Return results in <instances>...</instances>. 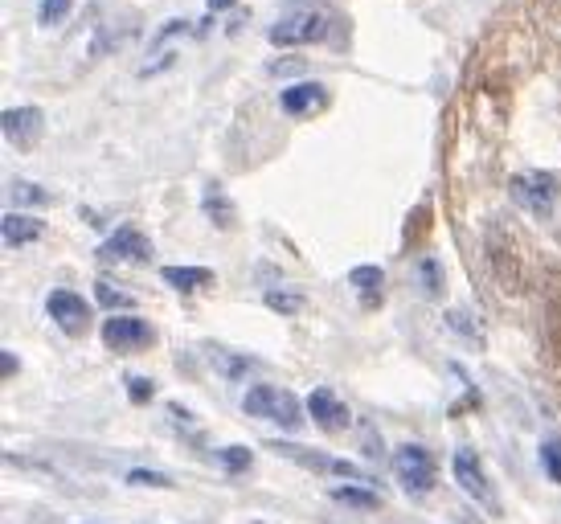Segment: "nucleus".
Here are the masks:
<instances>
[{
    "instance_id": "obj_1",
    "label": "nucleus",
    "mask_w": 561,
    "mask_h": 524,
    "mask_svg": "<svg viewBox=\"0 0 561 524\" xmlns=\"http://www.w3.org/2000/svg\"><path fill=\"white\" fill-rule=\"evenodd\" d=\"M242 410L250 418H271L283 430H299V422H304V406H299V398L287 393V389H275V385H254L242 398Z\"/></svg>"
},
{
    "instance_id": "obj_2",
    "label": "nucleus",
    "mask_w": 561,
    "mask_h": 524,
    "mask_svg": "<svg viewBox=\"0 0 561 524\" xmlns=\"http://www.w3.org/2000/svg\"><path fill=\"white\" fill-rule=\"evenodd\" d=\"M394 475H398V484L410 496H426V492H435V484H439L435 459H430V451L418 447V443H402L394 451Z\"/></svg>"
},
{
    "instance_id": "obj_3",
    "label": "nucleus",
    "mask_w": 561,
    "mask_h": 524,
    "mask_svg": "<svg viewBox=\"0 0 561 524\" xmlns=\"http://www.w3.org/2000/svg\"><path fill=\"white\" fill-rule=\"evenodd\" d=\"M324 33H328V9H320V5L291 9L283 21L271 25L275 46H308V41H320Z\"/></svg>"
},
{
    "instance_id": "obj_4",
    "label": "nucleus",
    "mask_w": 561,
    "mask_h": 524,
    "mask_svg": "<svg viewBox=\"0 0 561 524\" xmlns=\"http://www.w3.org/2000/svg\"><path fill=\"white\" fill-rule=\"evenodd\" d=\"M455 479H459V488L476 500V504H484L488 512H500V500H496V484L488 479V471H484V463H480V455L471 451V447H459L455 451Z\"/></svg>"
},
{
    "instance_id": "obj_5",
    "label": "nucleus",
    "mask_w": 561,
    "mask_h": 524,
    "mask_svg": "<svg viewBox=\"0 0 561 524\" xmlns=\"http://www.w3.org/2000/svg\"><path fill=\"white\" fill-rule=\"evenodd\" d=\"M152 340H156V332L140 316H111L103 324V344L111 348V353H123V357L144 353V348H152Z\"/></svg>"
},
{
    "instance_id": "obj_6",
    "label": "nucleus",
    "mask_w": 561,
    "mask_h": 524,
    "mask_svg": "<svg viewBox=\"0 0 561 524\" xmlns=\"http://www.w3.org/2000/svg\"><path fill=\"white\" fill-rule=\"evenodd\" d=\"M46 312H50V320H54L66 336H82L86 328H91V303H86L78 291L54 287V291L46 295Z\"/></svg>"
},
{
    "instance_id": "obj_7",
    "label": "nucleus",
    "mask_w": 561,
    "mask_h": 524,
    "mask_svg": "<svg viewBox=\"0 0 561 524\" xmlns=\"http://www.w3.org/2000/svg\"><path fill=\"white\" fill-rule=\"evenodd\" d=\"M512 197L521 209L545 217L553 209V197H557V181L549 172H521V177H512Z\"/></svg>"
},
{
    "instance_id": "obj_8",
    "label": "nucleus",
    "mask_w": 561,
    "mask_h": 524,
    "mask_svg": "<svg viewBox=\"0 0 561 524\" xmlns=\"http://www.w3.org/2000/svg\"><path fill=\"white\" fill-rule=\"evenodd\" d=\"M0 127H5L13 148H33L41 136H46V115H41V107H33V103L9 107L5 115H0Z\"/></svg>"
},
{
    "instance_id": "obj_9",
    "label": "nucleus",
    "mask_w": 561,
    "mask_h": 524,
    "mask_svg": "<svg viewBox=\"0 0 561 524\" xmlns=\"http://www.w3.org/2000/svg\"><path fill=\"white\" fill-rule=\"evenodd\" d=\"M308 418L320 430H328V434H344V430H349V422H353L349 406H344L332 389H312L308 393Z\"/></svg>"
},
{
    "instance_id": "obj_10",
    "label": "nucleus",
    "mask_w": 561,
    "mask_h": 524,
    "mask_svg": "<svg viewBox=\"0 0 561 524\" xmlns=\"http://www.w3.org/2000/svg\"><path fill=\"white\" fill-rule=\"evenodd\" d=\"M99 258L103 262H148L152 258V246L140 230H115L103 246H99Z\"/></svg>"
},
{
    "instance_id": "obj_11",
    "label": "nucleus",
    "mask_w": 561,
    "mask_h": 524,
    "mask_svg": "<svg viewBox=\"0 0 561 524\" xmlns=\"http://www.w3.org/2000/svg\"><path fill=\"white\" fill-rule=\"evenodd\" d=\"M271 451L275 455H287V459H299V463H304L308 471H328V475H361L353 463H344V459H332V455H320V451H308V447H295V443H271Z\"/></svg>"
},
{
    "instance_id": "obj_12",
    "label": "nucleus",
    "mask_w": 561,
    "mask_h": 524,
    "mask_svg": "<svg viewBox=\"0 0 561 524\" xmlns=\"http://www.w3.org/2000/svg\"><path fill=\"white\" fill-rule=\"evenodd\" d=\"M324 99H328V91H324L320 82H299V86H287L279 103H283L287 115H308V111L320 107Z\"/></svg>"
},
{
    "instance_id": "obj_13",
    "label": "nucleus",
    "mask_w": 561,
    "mask_h": 524,
    "mask_svg": "<svg viewBox=\"0 0 561 524\" xmlns=\"http://www.w3.org/2000/svg\"><path fill=\"white\" fill-rule=\"evenodd\" d=\"M0 230H5V246H29L46 234V222L41 217H25V213H9Z\"/></svg>"
},
{
    "instance_id": "obj_14",
    "label": "nucleus",
    "mask_w": 561,
    "mask_h": 524,
    "mask_svg": "<svg viewBox=\"0 0 561 524\" xmlns=\"http://www.w3.org/2000/svg\"><path fill=\"white\" fill-rule=\"evenodd\" d=\"M164 283L185 291V295H193V291H201V287L213 283V271H205V267H189V271L185 267H164Z\"/></svg>"
},
{
    "instance_id": "obj_15",
    "label": "nucleus",
    "mask_w": 561,
    "mask_h": 524,
    "mask_svg": "<svg viewBox=\"0 0 561 524\" xmlns=\"http://www.w3.org/2000/svg\"><path fill=\"white\" fill-rule=\"evenodd\" d=\"M381 279H385V271L373 267V262H365V267H353V275H349V283L365 291V303H377V287H381Z\"/></svg>"
},
{
    "instance_id": "obj_16",
    "label": "nucleus",
    "mask_w": 561,
    "mask_h": 524,
    "mask_svg": "<svg viewBox=\"0 0 561 524\" xmlns=\"http://www.w3.org/2000/svg\"><path fill=\"white\" fill-rule=\"evenodd\" d=\"M205 213H209L213 226H234V205H230V197L218 193V189L205 193Z\"/></svg>"
},
{
    "instance_id": "obj_17",
    "label": "nucleus",
    "mask_w": 561,
    "mask_h": 524,
    "mask_svg": "<svg viewBox=\"0 0 561 524\" xmlns=\"http://www.w3.org/2000/svg\"><path fill=\"white\" fill-rule=\"evenodd\" d=\"M74 9V0H41V9H37V25L41 29H58Z\"/></svg>"
},
{
    "instance_id": "obj_18",
    "label": "nucleus",
    "mask_w": 561,
    "mask_h": 524,
    "mask_svg": "<svg viewBox=\"0 0 561 524\" xmlns=\"http://www.w3.org/2000/svg\"><path fill=\"white\" fill-rule=\"evenodd\" d=\"M332 500H336V504H349V508H369V512L381 508V496L369 492V488H336Z\"/></svg>"
},
{
    "instance_id": "obj_19",
    "label": "nucleus",
    "mask_w": 561,
    "mask_h": 524,
    "mask_svg": "<svg viewBox=\"0 0 561 524\" xmlns=\"http://www.w3.org/2000/svg\"><path fill=\"white\" fill-rule=\"evenodd\" d=\"M218 463H222L230 475H242V471H250L254 455H250L246 447H222V451H218Z\"/></svg>"
},
{
    "instance_id": "obj_20",
    "label": "nucleus",
    "mask_w": 561,
    "mask_h": 524,
    "mask_svg": "<svg viewBox=\"0 0 561 524\" xmlns=\"http://www.w3.org/2000/svg\"><path fill=\"white\" fill-rule=\"evenodd\" d=\"M541 467L553 484H561V439H545L541 443Z\"/></svg>"
},
{
    "instance_id": "obj_21",
    "label": "nucleus",
    "mask_w": 561,
    "mask_h": 524,
    "mask_svg": "<svg viewBox=\"0 0 561 524\" xmlns=\"http://www.w3.org/2000/svg\"><path fill=\"white\" fill-rule=\"evenodd\" d=\"M9 201H21V205H46L50 193H46V189H37V185H29V181H13V185H9Z\"/></svg>"
},
{
    "instance_id": "obj_22",
    "label": "nucleus",
    "mask_w": 561,
    "mask_h": 524,
    "mask_svg": "<svg viewBox=\"0 0 561 524\" xmlns=\"http://www.w3.org/2000/svg\"><path fill=\"white\" fill-rule=\"evenodd\" d=\"M418 275H422V291H426V295H439V291H443V271H439L435 258H422V262H418Z\"/></svg>"
},
{
    "instance_id": "obj_23",
    "label": "nucleus",
    "mask_w": 561,
    "mask_h": 524,
    "mask_svg": "<svg viewBox=\"0 0 561 524\" xmlns=\"http://www.w3.org/2000/svg\"><path fill=\"white\" fill-rule=\"evenodd\" d=\"M95 295H99V303H103V308H115V312H119V308H127V303H132V299H127L119 287H111L107 279H99V283H95Z\"/></svg>"
},
{
    "instance_id": "obj_24",
    "label": "nucleus",
    "mask_w": 561,
    "mask_h": 524,
    "mask_svg": "<svg viewBox=\"0 0 561 524\" xmlns=\"http://www.w3.org/2000/svg\"><path fill=\"white\" fill-rule=\"evenodd\" d=\"M267 308H275V312H287V316H295L299 308H304V299H299V295H283V291H271V295H267Z\"/></svg>"
},
{
    "instance_id": "obj_25",
    "label": "nucleus",
    "mask_w": 561,
    "mask_h": 524,
    "mask_svg": "<svg viewBox=\"0 0 561 524\" xmlns=\"http://www.w3.org/2000/svg\"><path fill=\"white\" fill-rule=\"evenodd\" d=\"M447 324H455L463 340H471V344H480V340H476V328H471V320H467L463 312H447Z\"/></svg>"
},
{
    "instance_id": "obj_26",
    "label": "nucleus",
    "mask_w": 561,
    "mask_h": 524,
    "mask_svg": "<svg viewBox=\"0 0 561 524\" xmlns=\"http://www.w3.org/2000/svg\"><path fill=\"white\" fill-rule=\"evenodd\" d=\"M132 484H152V488H168L172 479L160 475V471H132Z\"/></svg>"
},
{
    "instance_id": "obj_27",
    "label": "nucleus",
    "mask_w": 561,
    "mask_h": 524,
    "mask_svg": "<svg viewBox=\"0 0 561 524\" xmlns=\"http://www.w3.org/2000/svg\"><path fill=\"white\" fill-rule=\"evenodd\" d=\"M127 389H132V398H136V402H148L156 385H152V381H144V377H132V381H127Z\"/></svg>"
},
{
    "instance_id": "obj_28",
    "label": "nucleus",
    "mask_w": 561,
    "mask_h": 524,
    "mask_svg": "<svg viewBox=\"0 0 561 524\" xmlns=\"http://www.w3.org/2000/svg\"><path fill=\"white\" fill-rule=\"evenodd\" d=\"M205 5H209L213 13H226V9H234V5H238V0H205Z\"/></svg>"
},
{
    "instance_id": "obj_29",
    "label": "nucleus",
    "mask_w": 561,
    "mask_h": 524,
    "mask_svg": "<svg viewBox=\"0 0 561 524\" xmlns=\"http://www.w3.org/2000/svg\"><path fill=\"white\" fill-rule=\"evenodd\" d=\"M0 361H5V377H13V373H17V357H13V353H5Z\"/></svg>"
}]
</instances>
